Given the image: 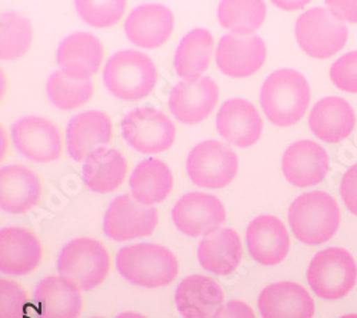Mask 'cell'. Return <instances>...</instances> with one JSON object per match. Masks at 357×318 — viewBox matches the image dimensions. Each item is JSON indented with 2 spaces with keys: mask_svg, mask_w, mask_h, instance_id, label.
<instances>
[{
  "mask_svg": "<svg viewBox=\"0 0 357 318\" xmlns=\"http://www.w3.org/2000/svg\"><path fill=\"white\" fill-rule=\"evenodd\" d=\"M243 246L239 234L231 228H219L202 237L197 246L199 264L207 273L229 276L242 263Z\"/></svg>",
  "mask_w": 357,
  "mask_h": 318,
  "instance_id": "484cf974",
  "label": "cell"
},
{
  "mask_svg": "<svg viewBox=\"0 0 357 318\" xmlns=\"http://www.w3.org/2000/svg\"><path fill=\"white\" fill-rule=\"evenodd\" d=\"M33 31L29 19L15 13L3 12L0 17V57L2 61H17L32 45Z\"/></svg>",
  "mask_w": 357,
  "mask_h": 318,
  "instance_id": "1f68e13d",
  "label": "cell"
},
{
  "mask_svg": "<svg viewBox=\"0 0 357 318\" xmlns=\"http://www.w3.org/2000/svg\"><path fill=\"white\" fill-rule=\"evenodd\" d=\"M159 221L158 210L146 206L132 194L116 197L103 217L105 234L113 241H130L151 236Z\"/></svg>",
  "mask_w": 357,
  "mask_h": 318,
  "instance_id": "30bf717a",
  "label": "cell"
},
{
  "mask_svg": "<svg viewBox=\"0 0 357 318\" xmlns=\"http://www.w3.org/2000/svg\"><path fill=\"white\" fill-rule=\"evenodd\" d=\"M77 15L93 27H112L122 20L126 0H75Z\"/></svg>",
  "mask_w": 357,
  "mask_h": 318,
  "instance_id": "836d02e7",
  "label": "cell"
},
{
  "mask_svg": "<svg viewBox=\"0 0 357 318\" xmlns=\"http://www.w3.org/2000/svg\"><path fill=\"white\" fill-rule=\"evenodd\" d=\"M310 103L305 76L293 69H280L267 77L260 90V104L267 120L278 127L299 123Z\"/></svg>",
  "mask_w": 357,
  "mask_h": 318,
  "instance_id": "6da1fadb",
  "label": "cell"
},
{
  "mask_svg": "<svg viewBox=\"0 0 357 318\" xmlns=\"http://www.w3.org/2000/svg\"><path fill=\"white\" fill-rule=\"evenodd\" d=\"M172 220L181 233L189 237H204L223 225L226 210L213 194L193 191L177 200L172 209Z\"/></svg>",
  "mask_w": 357,
  "mask_h": 318,
  "instance_id": "7c38bea8",
  "label": "cell"
},
{
  "mask_svg": "<svg viewBox=\"0 0 357 318\" xmlns=\"http://www.w3.org/2000/svg\"><path fill=\"white\" fill-rule=\"evenodd\" d=\"M213 318H256L253 308L239 300H233L220 307Z\"/></svg>",
  "mask_w": 357,
  "mask_h": 318,
  "instance_id": "f35d334b",
  "label": "cell"
},
{
  "mask_svg": "<svg viewBox=\"0 0 357 318\" xmlns=\"http://www.w3.org/2000/svg\"><path fill=\"white\" fill-rule=\"evenodd\" d=\"M219 134L237 148L248 149L261 136V118L257 109L245 99L226 100L216 114Z\"/></svg>",
  "mask_w": 357,
  "mask_h": 318,
  "instance_id": "d6986e66",
  "label": "cell"
},
{
  "mask_svg": "<svg viewBox=\"0 0 357 318\" xmlns=\"http://www.w3.org/2000/svg\"><path fill=\"white\" fill-rule=\"evenodd\" d=\"M114 318H147L139 312H135V311H126V312H121L119 315H116Z\"/></svg>",
  "mask_w": 357,
  "mask_h": 318,
  "instance_id": "60d3db41",
  "label": "cell"
},
{
  "mask_svg": "<svg viewBox=\"0 0 357 318\" xmlns=\"http://www.w3.org/2000/svg\"><path fill=\"white\" fill-rule=\"evenodd\" d=\"M296 40L301 49L314 59H329L347 42V27L329 9L313 8L296 20Z\"/></svg>",
  "mask_w": 357,
  "mask_h": 318,
  "instance_id": "52a82bcc",
  "label": "cell"
},
{
  "mask_svg": "<svg viewBox=\"0 0 357 318\" xmlns=\"http://www.w3.org/2000/svg\"><path fill=\"white\" fill-rule=\"evenodd\" d=\"M354 125L353 107L344 99L336 96L319 100L309 114V127L314 137L331 144L346 140Z\"/></svg>",
  "mask_w": 357,
  "mask_h": 318,
  "instance_id": "4316f807",
  "label": "cell"
},
{
  "mask_svg": "<svg viewBox=\"0 0 357 318\" xmlns=\"http://www.w3.org/2000/svg\"><path fill=\"white\" fill-rule=\"evenodd\" d=\"M116 269L130 284L143 288H162L178 274L176 255L165 246L139 243L121 248L116 254Z\"/></svg>",
  "mask_w": 357,
  "mask_h": 318,
  "instance_id": "7a4b0ae2",
  "label": "cell"
},
{
  "mask_svg": "<svg viewBox=\"0 0 357 318\" xmlns=\"http://www.w3.org/2000/svg\"><path fill=\"white\" fill-rule=\"evenodd\" d=\"M29 300L20 284L0 280V318H26Z\"/></svg>",
  "mask_w": 357,
  "mask_h": 318,
  "instance_id": "e575fe53",
  "label": "cell"
},
{
  "mask_svg": "<svg viewBox=\"0 0 357 318\" xmlns=\"http://www.w3.org/2000/svg\"><path fill=\"white\" fill-rule=\"evenodd\" d=\"M289 224L294 237L307 246H320L333 239L340 225L337 201L324 191L297 197L289 207Z\"/></svg>",
  "mask_w": 357,
  "mask_h": 318,
  "instance_id": "3957f363",
  "label": "cell"
},
{
  "mask_svg": "<svg viewBox=\"0 0 357 318\" xmlns=\"http://www.w3.org/2000/svg\"><path fill=\"white\" fill-rule=\"evenodd\" d=\"M112 134V122L103 111L79 113L73 116L66 127L68 153L75 161H86L93 153L107 146Z\"/></svg>",
  "mask_w": 357,
  "mask_h": 318,
  "instance_id": "9a60e30c",
  "label": "cell"
},
{
  "mask_svg": "<svg viewBox=\"0 0 357 318\" xmlns=\"http://www.w3.org/2000/svg\"><path fill=\"white\" fill-rule=\"evenodd\" d=\"M219 100L218 84L209 77L177 83L169 96V109L183 125H197L213 113Z\"/></svg>",
  "mask_w": 357,
  "mask_h": 318,
  "instance_id": "4fadbf2b",
  "label": "cell"
},
{
  "mask_svg": "<svg viewBox=\"0 0 357 318\" xmlns=\"http://www.w3.org/2000/svg\"><path fill=\"white\" fill-rule=\"evenodd\" d=\"M103 46L91 35L79 32L62 40L56 51V62L61 70L75 80H91L100 69Z\"/></svg>",
  "mask_w": 357,
  "mask_h": 318,
  "instance_id": "ffe728a7",
  "label": "cell"
},
{
  "mask_svg": "<svg viewBox=\"0 0 357 318\" xmlns=\"http://www.w3.org/2000/svg\"><path fill=\"white\" fill-rule=\"evenodd\" d=\"M80 288L63 276H49L35 288V304L39 318H77L82 311Z\"/></svg>",
  "mask_w": 357,
  "mask_h": 318,
  "instance_id": "d4e9b609",
  "label": "cell"
},
{
  "mask_svg": "<svg viewBox=\"0 0 357 318\" xmlns=\"http://www.w3.org/2000/svg\"><path fill=\"white\" fill-rule=\"evenodd\" d=\"M261 318H313L314 301L297 283L280 281L267 285L259 296Z\"/></svg>",
  "mask_w": 357,
  "mask_h": 318,
  "instance_id": "603a6c76",
  "label": "cell"
},
{
  "mask_svg": "<svg viewBox=\"0 0 357 318\" xmlns=\"http://www.w3.org/2000/svg\"><path fill=\"white\" fill-rule=\"evenodd\" d=\"M239 168L236 153L216 140H206L192 149L186 160L188 176L193 184L204 189L229 186Z\"/></svg>",
  "mask_w": 357,
  "mask_h": 318,
  "instance_id": "9c48e42d",
  "label": "cell"
},
{
  "mask_svg": "<svg viewBox=\"0 0 357 318\" xmlns=\"http://www.w3.org/2000/svg\"><path fill=\"white\" fill-rule=\"evenodd\" d=\"M282 171L294 187L317 186L329 171V154L312 140L296 141L283 153Z\"/></svg>",
  "mask_w": 357,
  "mask_h": 318,
  "instance_id": "e0dca14e",
  "label": "cell"
},
{
  "mask_svg": "<svg viewBox=\"0 0 357 318\" xmlns=\"http://www.w3.org/2000/svg\"><path fill=\"white\" fill-rule=\"evenodd\" d=\"M324 3L339 20L357 23V0H324Z\"/></svg>",
  "mask_w": 357,
  "mask_h": 318,
  "instance_id": "74e56055",
  "label": "cell"
},
{
  "mask_svg": "<svg viewBox=\"0 0 357 318\" xmlns=\"http://www.w3.org/2000/svg\"><path fill=\"white\" fill-rule=\"evenodd\" d=\"M92 318H103V317H92Z\"/></svg>",
  "mask_w": 357,
  "mask_h": 318,
  "instance_id": "7bdbcfd3",
  "label": "cell"
},
{
  "mask_svg": "<svg viewBox=\"0 0 357 318\" xmlns=\"http://www.w3.org/2000/svg\"><path fill=\"white\" fill-rule=\"evenodd\" d=\"M128 171L125 156L116 149H100L82 167L84 186L98 194H107L122 186Z\"/></svg>",
  "mask_w": 357,
  "mask_h": 318,
  "instance_id": "83f0119b",
  "label": "cell"
},
{
  "mask_svg": "<svg viewBox=\"0 0 357 318\" xmlns=\"http://www.w3.org/2000/svg\"><path fill=\"white\" fill-rule=\"evenodd\" d=\"M43 258L39 239L23 227L0 230V271L6 276H26L38 269Z\"/></svg>",
  "mask_w": 357,
  "mask_h": 318,
  "instance_id": "ac0fdd59",
  "label": "cell"
},
{
  "mask_svg": "<svg viewBox=\"0 0 357 318\" xmlns=\"http://www.w3.org/2000/svg\"><path fill=\"white\" fill-rule=\"evenodd\" d=\"M340 196L346 209L357 217V164L344 173L340 182Z\"/></svg>",
  "mask_w": 357,
  "mask_h": 318,
  "instance_id": "8d00e7d4",
  "label": "cell"
},
{
  "mask_svg": "<svg viewBox=\"0 0 357 318\" xmlns=\"http://www.w3.org/2000/svg\"><path fill=\"white\" fill-rule=\"evenodd\" d=\"M57 271L72 280L82 292L95 290L110 271L109 251L95 239H75L59 253Z\"/></svg>",
  "mask_w": 357,
  "mask_h": 318,
  "instance_id": "5b68a950",
  "label": "cell"
},
{
  "mask_svg": "<svg viewBox=\"0 0 357 318\" xmlns=\"http://www.w3.org/2000/svg\"><path fill=\"white\" fill-rule=\"evenodd\" d=\"M340 318H357V314H347V315H343Z\"/></svg>",
  "mask_w": 357,
  "mask_h": 318,
  "instance_id": "b9f144b4",
  "label": "cell"
},
{
  "mask_svg": "<svg viewBox=\"0 0 357 318\" xmlns=\"http://www.w3.org/2000/svg\"><path fill=\"white\" fill-rule=\"evenodd\" d=\"M357 281V264L351 254L339 247L319 251L309 264L307 283L312 292L323 300L346 297Z\"/></svg>",
  "mask_w": 357,
  "mask_h": 318,
  "instance_id": "8992f818",
  "label": "cell"
},
{
  "mask_svg": "<svg viewBox=\"0 0 357 318\" xmlns=\"http://www.w3.org/2000/svg\"><path fill=\"white\" fill-rule=\"evenodd\" d=\"M129 146L143 154L169 150L176 137V127L165 113L155 107H139L128 113L121 125Z\"/></svg>",
  "mask_w": 357,
  "mask_h": 318,
  "instance_id": "ba28073f",
  "label": "cell"
},
{
  "mask_svg": "<svg viewBox=\"0 0 357 318\" xmlns=\"http://www.w3.org/2000/svg\"><path fill=\"white\" fill-rule=\"evenodd\" d=\"M246 246L257 264H280L290 251V237L282 220L275 216H259L246 228Z\"/></svg>",
  "mask_w": 357,
  "mask_h": 318,
  "instance_id": "2e32d148",
  "label": "cell"
},
{
  "mask_svg": "<svg viewBox=\"0 0 357 318\" xmlns=\"http://www.w3.org/2000/svg\"><path fill=\"white\" fill-rule=\"evenodd\" d=\"M42 197V183L36 173L20 164L0 168V207L10 214L32 210Z\"/></svg>",
  "mask_w": 357,
  "mask_h": 318,
  "instance_id": "cb8c5ba5",
  "label": "cell"
},
{
  "mask_svg": "<svg viewBox=\"0 0 357 318\" xmlns=\"http://www.w3.org/2000/svg\"><path fill=\"white\" fill-rule=\"evenodd\" d=\"M16 150L33 163L47 164L62 156V134L54 123L40 116H24L12 126Z\"/></svg>",
  "mask_w": 357,
  "mask_h": 318,
  "instance_id": "8fae6325",
  "label": "cell"
},
{
  "mask_svg": "<svg viewBox=\"0 0 357 318\" xmlns=\"http://www.w3.org/2000/svg\"><path fill=\"white\" fill-rule=\"evenodd\" d=\"M312 0H272V3L284 10V12H294V10H301L306 8Z\"/></svg>",
  "mask_w": 357,
  "mask_h": 318,
  "instance_id": "ab89813d",
  "label": "cell"
},
{
  "mask_svg": "<svg viewBox=\"0 0 357 318\" xmlns=\"http://www.w3.org/2000/svg\"><path fill=\"white\" fill-rule=\"evenodd\" d=\"M266 45L257 35H225L216 47L220 72L233 79L255 74L266 61Z\"/></svg>",
  "mask_w": 357,
  "mask_h": 318,
  "instance_id": "5bb4252c",
  "label": "cell"
},
{
  "mask_svg": "<svg viewBox=\"0 0 357 318\" xmlns=\"http://www.w3.org/2000/svg\"><path fill=\"white\" fill-rule=\"evenodd\" d=\"M132 196L142 205L153 206L165 201L173 189L169 166L158 159H146L132 171L129 179Z\"/></svg>",
  "mask_w": 357,
  "mask_h": 318,
  "instance_id": "f1b7e54d",
  "label": "cell"
},
{
  "mask_svg": "<svg viewBox=\"0 0 357 318\" xmlns=\"http://www.w3.org/2000/svg\"><path fill=\"white\" fill-rule=\"evenodd\" d=\"M331 80L346 93H357V50L346 53L332 65Z\"/></svg>",
  "mask_w": 357,
  "mask_h": 318,
  "instance_id": "d590c367",
  "label": "cell"
},
{
  "mask_svg": "<svg viewBox=\"0 0 357 318\" xmlns=\"http://www.w3.org/2000/svg\"><path fill=\"white\" fill-rule=\"evenodd\" d=\"M225 301L222 285L212 277L192 274L174 293L176 308L183 318H213Z\"/></svg>",
  "mask_w": 357,
  "mask_h": 318,
  "instance_id": "44dd1931",
  "label": "cell"
},
{
  "mask_svg": "<svg viewBox=\"0 0 357 318\" xmlns=\"http://www.w3.org/2000/svg\"><path fill=\"white\" fill-rule=\"evenodd\" d=\"M174 27L172 10L163 5H142L133 9L126 22L128 39L142 49H158L163 46Z\"/></svg>",
  "mask_w": 357,
  "mask_h": 318,
  "instance_id": "7402d4cb",
  "label": "cell"
},
{
  "mask_svg": "<svg viewBox=\"0 0 357 318\" xmlns=\"http://www.w3.org/2000/svg\"><path fill=\"white\" fill-rule=\"evenodd\" d=\"M46 93L50 103L61 110H73L86 104L93 96L92 80H75L62 70L54 72L47 80Z\"/></svg>",
  "mask_w": 357,
  "mask_h": 318,
  "instance_id": "d6a6232c",
  "label": "cell"
},
{
  "mask_svg": "<svg viewBox=\"0 0 357 318\" xmlns=\"http://www.w3.org/2000/svg\"><path fill=\"white\" fill-rule=\"evenodd\" d=\"M106 89L119 100L139 102L156 88L158 70L151 57L136 50L114 53L103 69Z\"/></svg>",
  "mask_w": 357,
  "mask_h": 318,
  "instance_id": "277c9868",
  "label": "cell"
},
{
  "mask_svg": "<svg viewBox=\"0 0 357 318\" xmlns=\"http://www.w3.org/2000/svg\"><path fill=\"white\" fill-rule=\"evenodd\" d=\"M213 53V36L206 29H193L178 43L174 53V69L178 77L197 80L209 67Z\"/></svg>",
  "mask_w": 357,
  "mask_h": 318,
  "instance_id": "f546056e",
  "label": "cell"
},
{
  "mask_svg": "<svg viewBox=\"0 0 357 318\" xmlns=\"http://www.w3.org/2000/svg\"><path fill=\"white\" fill-rule=\"evenodd\" d=\"M220 24L234 35H253L264 23V0H220L218 6Z\"/></svg>",
  "mask_w": 357,
  "mask_h": 318,
  "instance_id": "4dcf8cb0",
  "label": "cell"
}]
</instances>
